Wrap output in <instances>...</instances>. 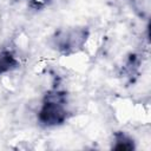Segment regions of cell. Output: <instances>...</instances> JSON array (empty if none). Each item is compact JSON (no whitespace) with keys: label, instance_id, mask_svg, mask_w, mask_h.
Returning <instances> with one entry per match:
<instances>
[{"label":"cell","instance_id":"6da1fadb","mask_svg":"<svg viewBox=\"0 0 151 151\" xmlns=\"http://www.w3.org/2000/svg\"><path fill=\"white\" fill-rule=\"evenodd\" d=\"M67 94L59 88L47 91L38 111V120L46 127H54L64 124L68 118Z\"/></svg>","mask_w":151,"mask_h":151},{"label":"cell","instance_id":"277c9868","mask_svg":"<svg viewBox=\"0 0 151 151\" xmlns=\"http://www.w3.org/2000/svg\"><path fill=\"white\" fill-rule=\"evenodd\" d=\"M113 142H114V145H112V149H114V150L127 151V150L134 149L133 139L123 131H118V132L113 133Z\"/></svg>","mask_w":151,"mask_h":151},{"label":"cell","instance_id":"3957f363","mask_svg":"<svg viewBox=\"0 0 151 151\" xmlns=\"http://www.w3.org/2000/svg\"><path fill=\"white\" fill-rule=\"evenodd\" d=\"M19 66V60L9 50L0 51V76H4Z\"/></svg>","mask_w":151,"mask_h":151},{"label":"cell","instance_id":"7a4b0ae2","mask_svg":"<svg viewBox=\"0 0 151 151\" xmlns=\"http://www.w3.org/2000/svg\"><path fill=\"white\" fill-rule=\"evenodd\" d=\"M88 35L90 31L85 26L59 28L51 37V45L60 54L71 55L83 50Z\"/></svg>","mask_w":151,"mask_h":151}]
</instances>
